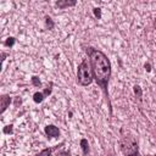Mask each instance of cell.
Masks as SVG:
<instances>
[{
  "mask_svg": "<svg viewBox=\"0 0 156 156\" xmlns=\"http://www.w3.org/2000/svg\"><path fill=\"white\" fill-rule=\"evenodd\" d=\"M44 99H45L44 93L37 91V93H34V95H33V100H34V102H37V104H40V102H41Z\"/></svg>",
  "mask_w": 156,
  "mask_h": 156,
  "instance_id": "8",
  "label": "cell"
},
{
  "mask_svg": "<svg viewBox=\"0 0 156 156\" xmlns=\"http://www.w3.org/2000/svg\"><path fill=\"white\" fill-rule=\"evenodd\" d=\"M45 23H46V27H48L49 29H52V28H54V22H52V20H51L49 16L45 17Z\"/></svg>",
  "mask_w": 156,
  "mask_h": 156,
  "instance_id": "12",
  "label": "cell"
},
{
  "mask_svg": "<svg viewBox=\"0 0 156 156\" xmlns=\"http://www.w3.org/2000/svg\"><path fill=\"white\" fill-rule=\"evenodd\" d=\"M93 79H94V76H93V69H91L90 61L83 60V61L78 65V69H77V82H78L82 87H87V85L91 84Z\"/></svg>",
  "mask_w": 156,
  "mask_h": 156,
  "instance_id": "2",
  "label": "cell"
},
{
  "mask_svg": "<svg viewBox=\"0 0 156 156\" xmlns=\"http://www.w3.org/2000/svg\"><path fill=\"white\" fill-rule=\"evenodd\" d=\"M80 147L83 150V154L87 156L89 154V144H88V140L87 139H82L80 140Z\"/></svg>",
  "mask_w": 156,
  "mask_h": 156,
  "instance_id": "9",
  "label": "cell"
},
{
  "mask_svg": "<svg viewBox=\"0 0 156 156\" xmlns=\"http://www.w3.org/2000/svg\"><path fill=\"white\" fill-rule=\"evenodd\" d=\"M15 41H16V39H15L13 37H10V38H7V39H6V41H5V45L11 48V46H13Z\"/></svg>",
  "mask_w": 156,
  "mask_h": 156,
  "instance_id": "13",
  "label": "cell"
},
{
  "mask_svg": "<svg viewBox=\"0 0 156 156\" xmlns=\"http://www.w3.org/2000/svg\"><path fill=\"white\" fill-rule=\"evenodd\" d=\"M56 5H57V7H58V9H66V7L74 6V5H76V1H74V0H66V1L60 0V1H57V2H56Z\"/></svg>",
  "mask_w": 156,
  "mask_h": 156,
  "instance_id": "6",
  "label": "cell"
},
{
  "mask_svg": "<svg viewBox=\"0 0 156 156\" xmlns=\"http://www.w3.org/2000/svg\"><path fill=\"white\" fill-rule=\"evenodd\" d=\"M51 90H52V89H51V88H49V87L44 90V95H45V98H46L48 95H50V94H51Z\"/></svg>",
  "mask_w": 156,
  "mask_h": 156,
  "instance_id": "16",
  "label": "cell"
},
{
  "mask_svg": "<svg viewBox=\"0 0 156 156\" xmlns=\"http://www.w3.org/2000/svg\"><path fill=\"white\" fill-rule=\"evenodd\" d=\"M32 84L34 87H41V82H40V79L37 76H33L32 77Z\"/></svg>",
  "mask_w": 156,
  "mask_h": 156,
  "instance_id": "11",
  "label": "cell"
},
{
  "mask_svg": "<svg viewBox=\"0 0 156 156\" xmlns=\"http://www.w3.org/2000/svg\"><path fill=\"white\" fill-rule=\"evenodd\" d=\"M119 149L126 156H140L138 150V143L133 136H122L119 140Z\"/></svg>",
  "mask_w": 156,
  "mask_h": 156,
  "instance_id": "3",
  "label": "cell"
},
{
  "mask_svg": "<svg viewBox=\"0 0 156 156\" xmlns=\"http://www.w3.org/2000/svg\"><path fill=\"white\" fill-rule=\"evenodd\" d=\"M144 67H145V69H146L147 72H150V71H151V66H150V63H145V65H144Z\"/></svg>",
  "mask_w": 156,
  "mask_h": 156,
  "instance_id": "17",
  "label": "cell"
},
{
  "mask_svg": "<svg viewBox=\"0 0 156 156\" xmlns=\"http://www.w3.org/2000/svg\"><path fill=\"white\" fill-rule=\"evenodd\" d=\"M0 102H1V113H2V112L9 107L10 102H11V99H10L9 95H2V96L0 98Z\"/></svg>",
  "mask_w": 156,
  "mask_h": 156,
  "instance_id": "5",
  "label": "cell"
},
{
  "mask_svg": "<svg viewBox=\"0 0 156 156\" xmlns=\"http://www.w3.org/2000/svg\"><path fill=\"white\" fill-rule=\"evenodd\" d=\"M44 132L48 135V138H57V136H60V129L56 126H54V124L46 126Z\"/></svg>",
  "mask_w": 156,
  "mask_h": 156,
  "instance_id": "4",
  "label": "cell"
},
{
  "mask_svg": "<svg viewBox=\"0 0 156 156\" xmlns=\"http://www.w3.org/2000/svg\"><path fill=\"white\" fill-rule=\"evenodd\" d=\"M57 156H69V152H67V151H65V152H60Z\"/></svg>",
  "mask_w": 156,
  "mask_h": 156,
  "instance_id": "18",
  "label": "cell"
},
{
  "mask_svg": "<svg viewBox=\"0 0 156 156\" xmlns=\"http://www.w3.org/2000/svg\"><path fill=\"white\" fill-rule=\"evenodd\" d=\"M58 147V145H56V146H54V147H48V149H44V150H41L39 154H37L35 156H50L51 155V152L55 150V149H57Z\"/></svg>",
  "mask_w": 156,
  "mask_h": 156,
  "instance_id": "7",
  "label": "cell"
},
{
  "mask_svg": "<svg viewBox=\"0 0 156 156\" xmlns=\"http://www.w3.org/2000/svg\"><path fill=\"white\" fill-rule=\"evenodd\" d=\"M12 127H13L12 124L6 126V127L4 128V133H5V134H11V133H12Z\"/></svg>",
  "mask_w": 156,
  "mask_h": 156,
  "instance_id": "15",
  "label": "cell"
},
{
  "mask_svg": "<svg viewBox=\"0 0 156 156\" xmlns=\"http://www.w3.org/2000/svg\"><path fill=\"white\" fill-rule=\"evenodd\" d=\"M87 52L89 56V61L93 69V76L95 82L99 84V87L102 89L105 95L108 98V80L111 77V62L107 58V56L94 48H87Z\"/></svg>",
  "mask_w": 156,
  "mask_h": 156,
  "instance_id": "1",
  "label": "cell"
},
{
  "mask_svg": "<svg viewBox=\"0 0 156 156\" xmlns=\"http://www.w3.org/2000/svg\"><path fill=\"white\" fill-rule=\"evenodd\" d=\"M93 12H94V16L96 18H101V9L100 7H94Z\"/></svg>",
  "mask_w": 156,
  "mask_h": 156,
  "instance_id": "14",
  "label": "cell"
},
{
  "mask_svg": "<svg viewBox=\"0 0 156 156\" xmlns=\"http://www.w3.org/2000/svg\"><path fill=\"white\" fill-rule=\"evenodd\" d=\"M133 90H134V94L136 95V98L141 99V96H143V90H141V88H140L139 85H134Z\"/></svg>",
  "mask_w": 156,
  "mask_h": 156,
  "instance_id": "10",
  "label": "cell"
}]
</instances>
